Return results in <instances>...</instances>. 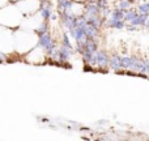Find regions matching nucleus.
<instances>
[{"instance_id": "1", "label": "nucleus", "mask_w": 149, "mask_h": 141, "mask_svg": "<svg viewBox=\"0 0 149 141\" xmlns=\"http://www.w3.org/2000/svg\"><path fill=\"white\" fill-rule=\"evenodd\" d=\"M13 39H15L16 51L18 54L25 55L38 44L39 34H37L33 30H29V29H21V30H17L15 33Z\"/></svg>"}, {"instance_id": "2", "label": "nucleus", "mask_w": 149, "mask_h": 141, "mask_svg": "<svg viewBox=\"0 0 149 141\" xmlns=\"http://www.w3.org/2000/svg\"><path fill=\"white\" fill-rule=\"evenodd\" d=\"M24 16L15 3L4 5L0 8V26L8 28L10 30H16L22 24Z\"/></svg>"}, {"instance_id": "3", "label": "nucleus", "mask_w": 149, "mask_h": 141, "mask_svg": "<svg viewBox=\"0 0 149 141\" xmlns=\"http://www.w3.org/2000/svg\"><path fill=\"white\" fill-rule=\"evenodd\" d=\"M15 4L17 5V8L20 9V12L22 13L24 17L33 16V15H36V13H38L42 7L41 0H21V1L15 3Z\"/></svg>"}, {"instance_id": "4", "label": "nucleus", "mask_w": 149, "mask_h": 141, "mask_svg": "<svg viewBox=\"0 0 149 141\" xmlns=\"http://www.w3.org/2000/svg\"><path fill=\"white\" fill-rule=\"evenodd\" d=\"M46 50L37 44L34 49H31L28 54H25V60L30 64H41L46 60Z\"/></svg>"}, {"instance_id": "5", "label": "nucleus", "mask_w": 149, "mask_h": 141, "mask_svg": "<svg viewBox=\"0 0 149 141\" xmlns=\"http://www.w3.org/2000/svg\"><path fill=\"white\" fill-rule=\"evenodd\" d=\"M7 4H9V0H0V8H3Z\"/></svg>"}, {"instance_id": "6", "label": "nucleus", "mask_w": 149, "mask_h": 141, "mask_svg": "<svg viewBox=\"0 0 149 141\" xmlns=\"http://www.w3.org/2000/svg\"><path fill=\"white\" fill-rule=\"evenodd\" d=\"M18 1H21V0H9V3H18Z\"/></svg>"}, {"instance_id": "7", "label": "nucleus", "mask_w": 149, "mask_h": 141, "mask_svg": "<svg viewBox=\"0 0 149 141\" xmlns=\"http://www.w3.org/2000/svg\"><path fill=\"white\" fill-rule=\"evenodd\" d=\"M89 1H92V3H98L100 0H89Z\"/></svg>"}]
</instances>
